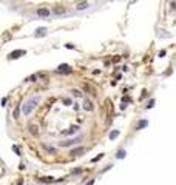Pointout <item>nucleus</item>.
Instances as JSON below:
<instances>
[{
	"label": "nucleus",
	"mask_w": 176,
	"mask_h": 185,
	"mask_svg": "<svg viewBox=\"0 0 176 185\" xmlns=\"http://www.w3.org/2000/svg\"><path fill=\"white\" fill-rule=\"evenodd\" d=\"M119 136V131L116 130V131H113V133H110V139H116Z\"/></svg>",
	"instance_id": "a211bd4d"
},
{
	"label": "nucleus",
	"mask_w": 176,
	"mask_h": 185,
	"mask_svg": "<svg viewBox=\"0 0 176 185\" xmlns=\"http://www.w3.org/2000/svg\"><path fill=\"white\" fill-rule=\"evenodd\" d=\"M71 92L74 94V97H82V91H80V89H73Z\"/></svg>",
	"instance_id": "4468645a"
},
{
	"label": "nucleus",
	"mask_w": 176,
	"mask_h": 185,
	"mask_svg": "<svg viewBox=\"0 0 176 185\" xmlns=\"http://www.w3.org/2000/svg\"><path fill=\"white\" fill-rule=\"evenodd\" d=\"M147 125H148L147 121H141V122L138 124V130H141V128H144V127H147Z\"/></svg>",
	"instance_id": "dca6fc26"
},
{
	"label": "nucleus",
	"mask_w": 176,
	"mask_h": 185,
	"mask_svg": "<svg viewBox=\"0 0 176 185\" xmlns=\"http://www.w3.org/2000/svg\"><path fill=\"white\" fill-rule=\"evenodd\" d=\"M153 105H155V100H150V102H148V105H147V108H152Z\"/></svg>",
	"instance_id": "412c9836"
},
{
	"label": "nucleus",
	"mask_w": 176,
	"mask_h": 185,
	"mask_svg": "<svg viewBox=\"0 0 176 185\" xmlns=\"http://www.w3.org/2000/svg\"><path fill=\"white\" fill-rule=\"evenodd\" d=\"M37 102H39V99H31L30 102H26L25 107H23V114H25V116L31 114V111L36 108V103H37Z\"/></svg>",
	"instance_id": "f257e3e1"
},
{
	"label": "nucleus",
	"mask_w": 176,
	"mask_h": 185,
	"mask_svg": "<svg viewBox=\"0 0 176 185\" xmlns=\"http://www.w3.org/2000/svg\"><path fill=\"white\" fill-rule=\"evenodd\" d=\"M45 34H46V30H45V28H40V30H37L36 37H42V36H45Z\"/></svg>",
	"instance_id": "9b49d317"
},
{
	"label": "nucleus",
	"mask_w": 176,
	"mask_h": 185,
	"mask_svg": "<svg viewBox=\"0 0 176 185\" xmlns=\"http://www.w3.org/2000/svg\"><path fill=\"white\" fill-rule=\"evenodd\" d=\"M104 157V154H99V156H96V157H93V162H98V161H101Z\"/></svg>",
	"instance_id": "6ab92c4d"
},
{
	"label": "nucleus",
	"mask_w": 176,
	"mask_h": 185,
	"mask_svg": "<svg viewBox=\"0 0 176 185\" xmlns=\"http://www.w3.org/2000/svg\"><path fill=\"white\" fill-rule=\"evenodd\" d=\"M40 180L45 182V183H53V182H54V177H42Z\"/></svg>",
	"instance_id": "ddd939ff"
},
{
	"label": "nucleus",
	"mask_w": 176,
	"mask_h": 185,
	"mask_svg": "<svg viewBox=\"0 0 176 185\" xmlns=\"http://www.w3.org/2000/svg\"><path fill=\"white\" fill-rule=\"evenodd\" d=\"M79 140H80V137H77V139H70V140H65V142H60V143H59V147H71V145L77 143Z\"/></svg>",
	"instance_id": "7ed1b4c3"
},
{
	"label": "nucleus",
	"mask_w": 176,
	"mask_h": 185,
	"mask_svg": "<svg viewBox=\"0 0 176 185\" xmlns=\"http://www.w3.org/2000/svg\"><path fill=\"white\" fill-rule=\"evenodd\" d=\"M116 157H117V159H122V157H125V151L124 150H119L117 154H116Z\"/></svg>",
	"instance_id": "2eb2a0df"
},
{
	"label": "nucleus",
	"mask_w": 176,
	"mask_h": 185,
	"mask_svg": "<svg viewBox=\"0 0 176 185\" xmlns=\"http://www.w3.org/2000/svg\"><path fill=\"white\" fill-rule=\"evenodd\" d=\"M59 73H71V68L68 67V65H60V67H59V70H57Z\"/></svg>",
	"instance_id": "6e6552de"
},
{
	"label": "nucleus",
	"mask_w": 176,
	"mask_h": 185,
	"mask_svg": "<svg viewBox=\"0 0 176 185\" xmlns=\"http://www.w3.org/2000/svg\"><path fill=\"white\" fill-rule=\"evenodd\" d=\"M36 79H37L36 76H31V77H28V82H34V80H36Z\"/></svg>",
	"instance_id": "4be33fe9"
},
{
	"label": "nucleus",
	"mask_w": 176,
	"mask_h": 185,
	"mask_svg": "<svg viewBox=\"0 0 176 185\" xmlns=\"http://www.w3.org/2000/svg\"><path fill=\"white\" fill-rule=\"evenodd\" d=\"M19 114H20V107L17 105L16 110H14V114H12V116H14V119H17V117H19Z\"/></svg>",
	"instance_id": "f3484780"
},
{
	"label": "nucleus",
	"mask_w": 176,
	"mask_h": 185,
	"mask_svg": "<svg viewBox=\"0 0 176 185\" xmlns=\"http://www.w3.org/2000/svg\"><path fill=\"white\" fill-rule=\"evenodd\" d=\"M65 12H66V9H65L63 6H56V8H54V14H57V16L65 14Z\"/></svg>",
	"instance_id": "423d86ee"
},
{
	"label": "nucleus",
	"mask_w": 176,
	"mask_h": 185,
	"mask_svg": "<svg viewBox=\"0 0 176 185\" xmlns=\"http://www.w3.org/2000/svg\"><path fill=\"white\" fill-rule=\"evenodd\" d=\"M63 103H65V105H70L71 100H70V99H63Z\"/></svg>",
	"instance_id": "5701e85b"
},
{
	"label": "nucleus",
	"mask_w": 176,
	"mask_h": 185,
	"mask_svg": "<svg viewBox=\"0 0 176 185\" xmlns=\"http://www.w3.org/2000/svg\"><path fill=\"white\" fill-rule=\"evenodd\" d=\"M79 131V127L77 125H73V127H70V130H66V131H63V136H70V134H74V133H77Z\"/></svg>",
	"instance_id": "20e7f679"
},
{
	"label": "nucleus",
	"mask_w": 176,
	"mask_h": 185,
	"mask_svg": "<svg viewBox=\"0 0 176 185\" xmlns=\"http://www.w3.org/2000/svg\"><path fill=\"white\" fill-rule=\"evenodd\" d=\"M84 110H87V111H93V110H94L93 103H91L90 100H85V102H84Z\"/></svg>",
	"instance_id": "0eeeda50"
},
{
	"label": "nucleus",
	"mask_w": 176,
	"mask_h": 185,
	"mask_svg": "<svg viewBox=\"0 0 176 185\" xmlns=\"http://www.w3.org/2000/svg\"><path fill=\"white\" fill-rule=\"evenodd\" d=\"M37 130H39V128H37L36 125H30V133H31V134H37V133H39Z\"/></svg>",
	"instance_id": "f8f14e48"
},
{
	"label": "nucleus",
	"mask_w": 176,
	"mask_h": 185,
	"mask_svg": "<svg viewBox=\"0 0 176 185\" xmlns=\"http://www.w3.org/2000/svg\"><path fill=\"white\" fill-rule=\"evenodd\" d=\"M66 48H68V49H74V45H71V43H66Z\"/></svg>",
	"instance_id": "b1692460"
},
{
	"label": "nucleus",
	"mask_w": 176,
	"mask_h": 185,
	"mask_svg": "<svg viewBox=\"0 0 176 185\" xmlns=\"http://www.w3.org/2000/svg\"><path fill=\"white\" fill-rule=\"evenodd\" d=\"M85 151V148L84 147H80V148H76V150H71V153L70 154H73V156H79L80 153H84Z\"/></svg>",
	"instance_id": "9d476101"
},
{
	"label": "nucleus",
	"mask_w": 176,
	"mask_h": 185,
	"mask_svg": "<svg viewBox=\"0 0 176 185\" xmlns=\"http://www.w3.org/2000/svg\"><path fill=\"white\" fill-rule=\"evenodd\" d=\"M87 8H88V3H87V2H80V3L76 6L77 11H84V9H87Z\"/></svg>",
	"instance_id": "1a4fd4ad"
},
{
	"label": "nucleus",
	"mask_w": 176,
	"mask_h": 185,
	"mask_svg": "<svg viewBox=\"0 0 176 185\" xmlns=\"http://www.w3.org/2000/svg\"><path fill=\"white\" fill-rule=\"evenodd\" d=\"M20 54H25V51H23V49H17V51H12L11 54H9V59H17V57H20Z\"/></svg>",
	"instance_id": "39448f33"
},
{
	"label": "nucleus",
	"mask_w": 176,
	"mask_h": 185,
	"mask_svg": "<svg viewBox=\"0 0 176 185\" xmlns=\"http://www.w3.org/2000/svg\"><path fill=\"white\" fill-rule=\"evenodd\" d=\"M37 16L39 17H50L51 16V11L48 8H40V9H37Z\"/></svg>",
	"instance_id": "f03ea898"
},
{
	"label": "nucleus",
	"mask_w": 176,
	"mask_h": 185,
	"mask_svg": "<svg viewBox=\"0 0 176 185\" xmlns=\"http://www.w3.org/2000/svg\"><path fill=\"white\" fill-rule=\"evenodd\" d=\"M46 150H48V153H51V154H54V153H56V150H54V148H51V147H46Z\"/></svg>",
	"instance_id": "aec40b11"
}]
</instances>
